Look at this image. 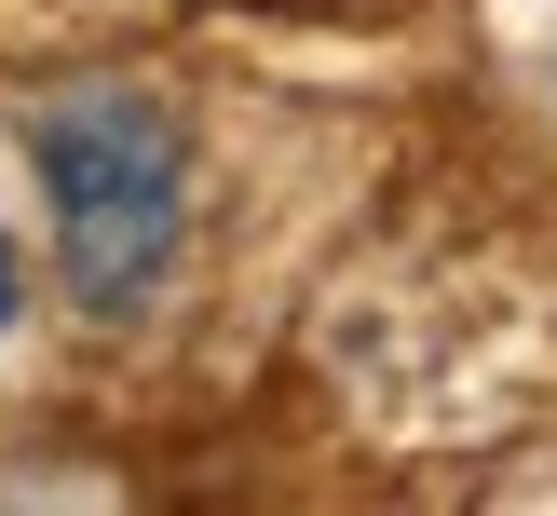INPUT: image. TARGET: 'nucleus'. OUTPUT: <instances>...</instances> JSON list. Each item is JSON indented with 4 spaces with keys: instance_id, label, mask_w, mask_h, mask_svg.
<instances>
[{
    "instance_id": "1",
    "label": "nucleus",
    "mask_w": 557,
    "mask_h": 516,
    "mask_svg": "<svg viewBox=\"0 0 557 516\" xmlns=\"http://www.w3.org/2000/svg\"><path fill=\"white\" fill-rule=\"evenodd\" d=\"M27 177L54 204V272L96 326H136L163 286H177L190 244V150L150 96L123 81H82V96L27 109Z\"/></svg>"
},
{
    "instance_id": "2",
    "label": "nucleus",
    "mask_w": 557,
    "mask_h": 516,
    "mask_svg": "<svg viewBox=\"0 0 557 516\" xmlns=\"http://www.w3.org/2000/svg\"><path fill=\"white\" fill-rule=\"evenodd\" d=\"M14 299H27V259H14V231H0V340H14Z\"/></svg>"
}]
</instances>
